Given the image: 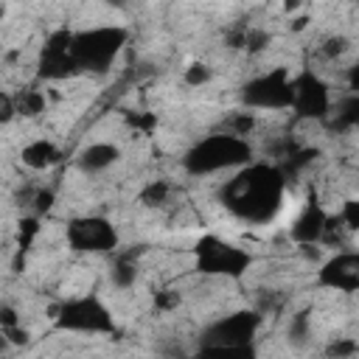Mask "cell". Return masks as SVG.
I'll use <instances>...</instances> for the list:
<instances>
[{
  "label": "cell",
  "mask_w": 359,
  "mask_h": 359,
  "mask_svg": "<svg viewBox=\"0 0 359 359\" xmlns=\"http://www.w3.org/2000/svg\"><path fill=\"white\" fill-rule=\"evenodd\" d=\"M261 317L258 311L250 309H238L230 314H222L219 320H213L202 337H199V348L210 351V353H244L252 351V339L258 334Z\"/></svg>",
  "instance_id": "cell-6"
},
{
  "label": "cell",
  "mask_w": 359,
  "mask_h": 359,
  "mask_svg": "<svg viewBox=\"0 0 359 359\" xmlns=\"http://www.w3.org/2000/svg\"><path fill=\"white\" fill-rule=\"evenodd\" d=\"M191 255H194V269L199 275H208V278H227V280H238L250 272L252 266V252L222 238V236H202L194 247H191Z\"/></svg>",
  "instance_id": "cell-4"
},
{
  "label": "cell",
  "mask_w": 359,
  "mask_h": 359,
  "mask_svg": "<svg viewBox=\"0 0 359 359\" xmlns=\"http://www.w3.org/2000/svg\"><path fill=\"white\" fill-rule=\"evenodd\" d=\"M297 6H300V0H286V8H289V11H294Z\"/></svg>",
  "instance_id": "cell-22"
},
{
  "label": "cell",
  "mask_w": 359,
  "mask_h": 359,
  "mask_svg": "<svg viewBox=\"0 0 359 359\" xmlns=\"http://www.w3.org/2000/svg\"><path fill=\"white\" fill-rule=\"evenodd\" d=\"M70 36L73 31L62 28V31H53L42 50H39V76L48 79V81H59V79H67V76H76L79 73V65L73 59V50H70Z\"/></svg>",
  "instance_id": "cell-10"
},
{
  "label": "cell",
  "mask_w": 359,
  "mask_h": 359,
  "mask_svg": "<svg viewBox=\"0 0 359 359\" xmlns=\"http://www.w3.org/2000/svg\"><path fill=\"white\" fill-rule=\"evenodd\" d=\"M331 87L314 70L292 73V112L303 121H323L331 115Z\"/></svg>",
  "instance_id": "cell-9"
},
{
  "label": "cell",
  "mask_w": 359,
  "mask_h": 359,
  "mask_svg": "<svg viewBox=\"0 0 359 359\" xmlns=\"http://www.w3.org/2000/svg\"><path fill=\"white\" fill-rule=\"evenodd\" d=\"M135 278H137V266H135L132 261H126V258H118V261L112 264V269H109V280H112L118 289H129V286L135 283Z\"/></svg>",
  "instance_id": "cell-17"
},
{
  "label": "cell",
  "mask_w": 359,
  "mask_h": 359,
  "mask_svg": "<svg viewBox=\"0 0 359 359\" xmlns=\"http://www.w3.org/2000/svg\"><path fill=\"white\" fill-rule=\"evenodd\" d=\"M129 31L121 25H93L84 31H73L70 36V50L79 65V73H104L112 67V62L121 56L126 48Z\"/></svg>",
  "instance_id": "cell-3"
},
{
  "label": "cell",
  "mask_w": 359,
  "mask_h": 359,
  "mask_svg": "<svg viewBox=\"0 0 359 359\" xmlns=\"http://www.w3.org/2000/svg\"><path fill=\"white\" fill-rule=\"evenodd\" d=\"M325 224H328L325 208H323L317 199H309V202L303 205V210L294 216V222L289 224V236H292L300 247L320 244V241H323V233H325Z\"/></svg>",
  "instance_id": "cell-12"
},
{
  "label": "cell",
  "mask_w": 359,
  "mask_h": 359,
  "mask_svg": "<svg viewBox=\"0 0 359 359\" xmlns=\"http://www.w3.org/2000/svg\"><path fill=\"white\" fill-rule=\"evenodd\" d=\"M168 199H171V182L168 180H151L140 191V202L146 208H163Z\"/></svg>",
  "instance_id": "cell-16"
},
{
  "label": "cell",
  "mask_w": 359,
  "mask_h": 359,
  "mask_svg": "<svg viewBox=\"0 0 359 359\" xmlns=\"http://www.w3.org/2000/svg\"><path fill=\"white\" fill-rule=\"evenodd\" d=\"M118 160H121V146H118V143L93 140V143H87V146L79 151L76 165H79L84 174H101V171L112 168Z\"/></svg>",
  "instance_id": "cell-13"
},
{
  "label": "cell",
  "mask_w": 359,
  "mask_h": 359,
  "mask_svg": "<svg viewBox=\"0 0 359 359\" xmlns=\"http://www.w3.org/2000/svg\"><path fill=\"white\" fill-rule=\"evenodd\" d=\"M14 109L17 115L22 118H36L45 112V93L42 90H34V87H25L14 95Z\"/></svg>",
  "instance_id": "cell-15"
},
{
  "label": "cell",
  "mask_w": 359,
  "mask_h": 359,
  "mask_svg": "<svg viewBox=\"0 0 359 359\" xmlns=\"http://www.w3.org/2000/svg\"><path fill=\"white\" fill-rule=\"evenodd\" d=\"M286 196V174L280 165L272 163H244L241 168L230 171L224 180L219 199L222 205L241 222L266 224L275 219Z\"/></svg>",
  "instance_id": "cell-1"
},
{
  "label": "cell",
  "mask_w": 359,
  "mask_h": 359,
  "mask_svg": "<svg viewBox=\"0 0 359 359\" xmlns=\"http://www.w3.org/2000/svg\"><path fill=\"white\" fill-rule=\"evenodd\" d=\"M185 84H191V87H202V84H208L210 79H213V70L205 65V62H194L191 67H185Z\"/></svg>",
  "instance_id": "cell-19"
},
{
  "label": "cell",
  "mask_w": 359,
  "mask_h": 359,
  "mask_svg": "<svg viewBox=\"0 0 359 359\" xmlns=\"http://www.w3.org/2000/svg\"><path fill=\"white\" fill-rule=\"evenodd\" d=\"M14 115H17V109H14V95L0 90V123H8Z\"/></svg>",
  "instance_id": "cell-20"
},
{
  "label": "cell",
  "mask_w": 359,
  "mask_h": 359,
  "mask_svg": "<svg viewBox=\"0 0 359 359\" xmlns=\"http://www.w3.org/2000/svg\"><path fill=\"white\" fill-rule=\"evenodd\" d=\"M317 283L331 292H345L353 294L359 289V252L353 250H339L331 255L320 269H317Z\"/></svg>",
  "instance_id": "cell-11"
},
{
  "label": "cell",
  "mask_w": 359,
  "mask_h": 359,
  "mask_svg": "<svg viewBox=\"0 0 359 359\" xmlns=\"http://www.w3.org/2000/svg\"><path fill=\"white\" fill-rule=\"evenodd\" d=\"M65 241L73 252H84V255H104L112 252L121 241L118 227L98 213H84V216H73L65 227Z\"/></svg>",
  "instance_id": "cell-8"
},
{
  "label": "cell",
  "mask_w": 359,
  "mask_h": 359,
  "mask_svg": "<svg viewBox=\"0 0 359 359\" xmlns=\"http://www.w3.org/2000/svg\"><path fill=\"white\" fill-rule=\"evenodd\" d=\"M241 104L261 112H283L292 107V73L286 67H272L252 76L241 87Z\"/></svg>",
  "instance_id": "cell-7"
},
{
  "label": "cell",
  "mask_w": 359,
  "mask_h": 359,
  "mask_svg": "<svg viewBox=\"0 0 359 359\" xmlns=\"http://www.w3.org/2000/svg\"><path fill=\"white\" fill-rule=\"evenodd\" d=\"M20 160H22V165H28L31 171H48V168H53V165L62 160V151H59V146H56L53 140L36 137V140H28V143L22 146Z\"/></svg>",
  "instance_id": "cell-14"
},
{
  "label": "cell",
  "mask_w": 359,
  "mask_h": 359,
  "mask_svg": "<svg viewBox=\"0 0 359 359\" xmlns=\"http://www.w3.org/2000/svg\"><path fill=\"white\" fill-rule=\"evenodd\" d=\"M252 160V143L241 135H233L227 129L199 137L185 154L182 168L191 177H210V174H230Z\"/></svg>",
  "instance_id": "cell-2"
},
{
  "label": "cell",
  "mask_w": 359,
  "mask_h": 359,
  "mask_svg": "<svg viewBox=\"0 0 359 359\" xmlns=\"http://www.w3.org/2000/svg\"><path fill=\"white\" fill-rule=\"evenodd\" d=\"M337 222H339L348 233H353V230L359 227V202H356V199H345L342 208H339V213H337Z\"/></svg>",
  "instance_id": "cell-18"
},
{
  "label": "cell",
  "mask_w": 359,
  "mask_h": 359,
  "mask_svg": "<svg viewBox=\"0 0 359 359\" xmlns=\"http://www.w3.org/2000/svg\"><path fill=\"white\" fill-rule=\"evenodd\" d=\"M56 331L67 334H115V314L98 294H76L53 309Z\"/></svg>",
  "instance_id": "cell-5"
},
{
  "label": "cell",
  "mask_w": 359,
  "mask_h": 359,
  "mask_svg": "<svg viewBox=\"0 0 359 359\" xmlns=\"http://www.w3.org/2000/svg\"><path fill=\"white\" fill-rule=\"evenodd\" d=\"M154 303H157V309H160V311H168V309H174V306L180 303V294H171V292L165 289V292H157Z\"/></svg>",
  "instance_id": "cell-21"
}]
</instances>
